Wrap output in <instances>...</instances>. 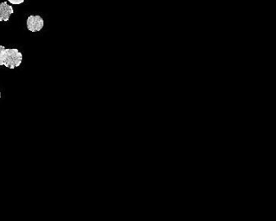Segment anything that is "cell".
Instances as JSON below:
<instances>
[{"mask_svg":"<svg viewBox=\"0 0 276 221\" xmlns=\"http://www.w3.org/2000/svg\"><path fill=\"white\" fill-rule=\"evenodd\" d=\"M11 4H15V5H18V4H21L25 2V0H8Z\"/></svg>","mask_w":276,"mask_h":221,"instance_id":"cell-5","label":"cell"},{"mask_svg":"<svg viewBox=\"0 0 276 221\" xmlns=\"http://www.w3.org/2000/svg\"><path fill=\"white\" fill-rule=\"evenodd\" d=\"M14 13V10L7 2L0 4V22H7L11 18V14Z\"/></svg>","mask_w":276,"mask_h":221,"instance_id":"cell-3","label":"cell"},{"mask_svg":"<svg viewBox=\"0 0 276 221\" xmlns=\"http://www.w3.org/2000/svg\"><path fill=\"white\" fill-rule=\"evenodd\" d=\"M45 25L44 19L41 16L30 15L27 19V28L31 32H38Z\"/></svg>","mask_w":276,"mask_h":221,"instance_id":"cell-2","label":"cell"},{"mask_svg":"<svg viewBox=\"0 0 276 221\" xmlns=\"http://www.w3.org/2000/svg\"><path fill=\"white\" fill-rule=\"evenodd\" d=\"M0 98H1V91H0Z\"/></svg>","mask_w":276,"mask_h":221,"instance_id":"cell-6","label":"cell"},{"mask_svg":"<svg viewBox=\"0 0 276 221\" xmlns=\"http://www.w3.org/2000/svg\"><path fill=\"white\" fill-rule=\"evenodd\" d=\"M6 48L4 45H0V66L4 65V55H5Z\"/></svg>","mask_w":276,"mask_h":221,"instance_id":"cell-4","label":"cell"},{"mask_svg":"<svg viewBox=\"0 0 276 221\" xmlns=\"http://www.w3.org/2000/svg\"><path fill=\"white\" fill-rule=\"evenodd\" d=\"M22 60V53L19 51V49L13 48V49H6L5 50L4 61V65L5 67L11 70L15 69L20 66Z\"/></svg>","mask_w":276,"mask_h":221,"instance_id":"cell-1","label":"cell"}]
</instances>
